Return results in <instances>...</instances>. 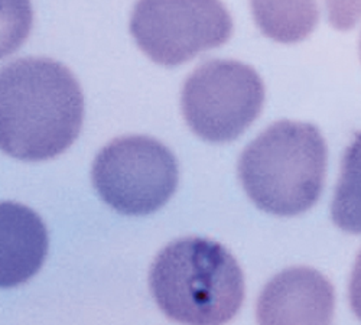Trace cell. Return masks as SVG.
<instances>
[{"label": "cell", "mask_w": 361, "mask_h": 325, "mask_svg": "<svg viewBox=\"0 0 361 325\" xmlns=\"http://www.w3.org/2000/svg\"><path fill=\"white\" fill-rule=\"evenodd\" d=\"M331 216L341 230L361 234V133L354 137L343 157Z\"/></svg>", "instance_id": "cell-10"}, {"label": "cell", "mask_w": 361, "mask_h": 325, "mask_svg": "<svg viewBox=\"0 0 361 325\" xmlns=\"http://www.w3.org/2000/svg\"><path fill=\"white\" fill-rule=\"evenodd\" d=\"M263 103L260 75L250 66L233 60L201 64L187 78L180 94L190 129L213 143L237 139L257 119Z\"/></svg>", "instance_id": "cell-5"}, {"label": "cell", "mask_w": 361, "mask_h": 325, "mask_svg": "<svg viewBox=\"0 0 361 325\" xmlns=\"http://www.w3.org/2000/svg\"><path fill=\"white\" fill-rule=\"evenodd\" d=\"M130 34L154 63L176 67L226 44L233 19L221 0H137Z\"/></svg>", "instance_id": "cell-6"}, {"label": "cell", "mask_w": 361, "mask_h": 325, "mask_svg": "<svg viewBox=\"0 0 361 325\" xmlns=\"http://www.w3.org/2000/svg\"><path fill=\"white\" fill-rule=\"evenodd\" d=\"M328 20L338 31H348L361 20V0H324Z\"/></svg>", "instance_id": "cell-11"}, {"label": "cell", "mask_w": 361, "mask_h": 325, "mask_svg": "<svg viewBox=\"0 0 361 325\" xmlns=\"http://www.w3.org/2000/svg\"><path fill=\"white\" fill-rule=\"evenodd\" d=\"M152 297L172 321L198 325L233 319L245 301V276L220 243L185 238L169 243L152 263Z\"/></svg>", "instance_id": "cell-2"}, {"label": "cell", "mask_w": 361, "mask_h": 325, "mask_svg": "<svg viewBox=\"0 0 361 325\" xmlns=\"http://www.w3.org/2000/svg\"><path fill=\"white\" fill-rule=\"evenodd\" d=\"M48 252L41 217L18 202L0 205V286L15 288L38 274Z\"/></svg>", "instance_id": "cell-8"}, {"label": "cell", "mask_w": 361, "mask_h": 325, "mask_svg": "<svg viewBox=\"0 0 361 325\" xmlns=\"http://www.w3.org/2000/svg\"><path fill=\"white\" fill-rule=\"evenodd\" d=\"M250 5L262 34L281 44L304 41L319 19L317 0H250Z\"/></svg>", "instance_id": "cell-9"}, {"label": "cell", "mask_w": 361, "mask_h": 325, "mask_svg": "<svg viewBox=\"0 0 361 325\" xmlns=\"http://www.w3.org/2000/svg\"><path fill=\"white\" fill-rule=\"evenodd\" d=\"M360 52H361V39H360Z\"/></svg>", "instance_id": "cell-13"}, {"label": "cell", "mask_w": 361, "mask_h": 325, "mask_svg": "<svg viewBox=\"0 0 361 325\" xmlns=\"http://www.w3.org/2000/svg\"><path fill=\"white\" fill-rule=\"evenodd\" d=\"M334 308V288L322 274L290 268L267 282L256 312L260 324H329Z\"/></svg>", "instance_id": "cell-7"}, {"label": "cell", "mask_w": 361, "mask_h": 325, "mask_svg": "<svg viewBox=\"0 0 361 325\" xmlns=\"http://www.w3.org/2000/svg\"><path fill=\"white\" fill-rule=\"evenodd\" d=\"M84 96L74 74L49 58H22L0 74V139L12 158L39 162L80 135Z\"/></svg>", "instance_id": "cell-1"}, {"label": "cell", "mask_w": 361, "mask_h": 325, "mask_svg": "<svg viewBox=\"0 0 361 325\" xmlns=\"http://www.w3.org/2000/svg\"><path fill=\"white\" fill-rule=\"evenodd\" d=\"M350 305L355 317L361 321V250L355 259L350 279Z\"/></svg>", "instance_id": "cell-12"}, {"label": "cell", "mask_w": 361, "mask_h": 325, "mask_svg": "<svg viewBox=\"0 0 361 325\" xmlns=\"http://www.w3.org/2000/svg\"><path fill=\"white\" fill-rule=\"evenodd\" d=\"M328 151L317 126L281 121L247 145L238 178L257 209L279 217L299 216L321 197Z\"/></svg>", "instance_id": "cell-3"}, {"label": "cell", "mask_w": 361, "mask_h": 325, "mask_svg": "<svg viewBox=\"0 0 361 325\" xmlns=\"http://www.w3.org/2000/svg\"><path fill=\"white\" fill-rule=\"evenodd\" d=\"M92 178L102 200L126 216L158 211L178 188L173 154L149 136H123L106 145L94 159Z\"/></svg>", "instance_id": "cell-4"}]
</instances>
